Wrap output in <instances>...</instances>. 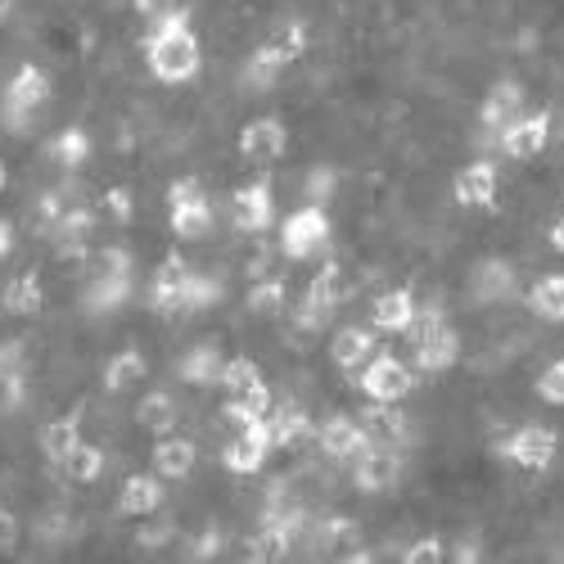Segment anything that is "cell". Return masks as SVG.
<instances>
[{"label": "cell", "instance_id": "obj_1", "mask_svg": "<svg viewBox=\"0 0 564 564\" xmlns=\"http://www.w3.org/2000/svg\"><path fill=\"white\" fill-rule=\"evenodd\" d=\"M145 68L163 86H185L204 68V41L195 32V10L176 6L172 14L154 19V32L145 36Z\"/></svg>", "mask_w": 564, "mask_h": 564}, {"label": "cell", "instance_id": "obj_2", "mask_svg": "<svg viewBox=\"0 0 564 564\" xmlns=\"http://www.w3.org/2000/svg\"><path fill=\"white\" fill-rule=\"evenodd\" d=\"M456 357H460V335L447 321V312L438 303L420 307V316L411 325V366L420 375H443V370L456 366Z\"/></svg>", "mask_w": 564, "mask_h": 564}, {"label": "cell", "instance_id": "obj_3", "mask_svg": "<svg viewBox=\"0 0 564 564\" xmlns=\"http://www.w3.org/2000/svg\"><path fill=\"white\" fill-rule=\"evenodd\" d=\"M51 90H55L51 73H45L41 64H23V68L6 82V90H0V127L19 135L45 105H51Z\"/></svg>", "mask_w": 564, "mask_h": 564}, {"label": "cell", "instance_id": "obj_4", "mask_svg": "<svg viewBox=\"0 0 564 564\" xmlns=\"http://www.w3.org/2000/svg\"><path fill=\"white\" fill-rule=\"evenodd\" d=\"M348 303V275H344V262H325L316 275H312V285L303 290L299 307H294V325L303 335H316L325 330V325L335 321V312Z\"/></svg>", "mask_w": 564, "mask_h": 564}, {"label": "cell", "instance_id": "obj_5", "mask_svg": "<svg viewBox=\"0 0 564 564\" xmlns=\"http://www.w3.org/2000/svg\"><path fill=\"white\" fill-rule=\"evenodd\" d=\"M167 226L176 240H204L213 230V204L204 195L199 176H176L167 181Z\"/></svg>", "mask_w": 564, "mask_h": 564}, {"label": "cell", "instance_id": "obj_6", "mask_svg": "<svg viewBox=\"0 0 564 564\" xmlns=\"http://www.w3.org/2000/svg\"><path fill=\"white\" fill-rule=\"evenodd\" d=\"M415 366L398 352H375L361 370H357V389L366 402H406L415 389Z\"/></svg>", "mask_w": 564, "mask_h": 564}, {"label": "cell", "instance_id": "obj_7", "mask_svg": "<svg viewBox=\"0 0 564 564\" xmlns=\"http://www.w3.org/2000/svg\"><path fill=\"white\" fill-rule=\"evenodd\" d=\"M330 213H325L321 204H303L285 217V226H280V253H285L290 262H307L316 253L330 249Z\"/></svg>", "mask_w": 564, "mask_h": 564}, {"label": "cell", "instance_id": "obj_8", "mask_svg": "<svg viewBox=\"0 0 564 564\" xmlns=\"http://www.w3.org/2000/svg\"><path fill=\"white\" fill-rule=\"evenodd\" d=\"M497 456L514 469H524V475H546L560 456V434L551 425H520L497 443Z\"/></svg>", "mask_w": 564, "mask_h": 564}, {"label": "cell", "instance_id": "obj_9", "mask_svg": "<svg viewBox=\"0 0 564 564\" xmlns=\"http://www.w3.org/2000/svg\"><path fill=\"white\" fill-rule=\"evenodd\" d=\"M551 135H555V113L551 109H524L520 118L497 131V150L514 163H533L546 154Z\"/></svg>", "mask_w": 564, "mask_h": 564}, {"label": "cell", "instance_id": "obj_10", "mask_svg": "<svg viewBox=\"0 0 564 564\" xmlns=\"http://www.w3.org/2000/svg\"><path fill=\"white\" fill-rule=\"evenodd\" d=\"M191 280H195L191 262H185L181 253H167V258L154 267V275H150L145 307H150L154 316H181V312H185V294H191Z\"/></svg>", "mask_w": 564, "mask_h": 564}, {"label": "cell", "instance_id": "obj_11", "mask_svg": "<svg viewBox=\"0 0 564 564\" xmlns=\"http://www.w3.org/2000/svg\"><path fill=\"white\" fill-rule=\"evenodd\" d=\"M271 452H275V438H271V415H267V420H258V425L230 434V443L221 447V465L235 479H253V475H262Z\"/></svg>", "mask_w": 564, "mask_h": 564}, {"label": "cell", "instance_id": "obj_12", "mask_svg": "<svg viewBox=\"0 0 564 564\" xmlns=\"http://www.w3.org/2000/svg\"><path fill=\"white\" fill-rule=\"evenodd\" d=\"M398 479H402V447L366 443V447L352 456V488H357V492H366V497L389 492Z\"/></svg>", "mask_w": 564, "mask_h": 564}, {"label": "cell", "instance_id": "obj_13", "mask_svg": "<svg viewBox=\"0 0 564 564\" xmlns=\"http://www.w3.org/2000/svg\"><path fill=\"white\" fill-rule=\"evenodd\" d=\"M465 294L475 299V303H484V307L514 303V299H520V271H514L510 262H501V258H484V262L469 267Z\"/></svg>", "mask_w": 564, "mask_h": 564}, {"label": "cell", "instance_id": "obj_14", "mask_svg": "<svg viewBox=\"0 0 564 564\" xmlns=\"http://www.w3.org/2000/svg\"><path fill=\"white\" fill-rule=\"evenodd\" d=\"M497 195H501V172H497L492 159H469V163L456 172V181H452V199H456V208H465V213L492 208Z\"/></svg>", "mask_w": 564, "mask_h": 564}, {"label": "cell", "instance_id": "obj_15", "mask_svg": "<svg viewBox=\"0 0 564 564\" xmlns=\"http://www.w3.org/2000/svg\"><path fill=\"white\" fill-rule=\"evenodd\" d=\"M285 150H290V127H285V118H275V113L253 118L240 131V159H249L258 167L280 163V159H285Z\"/></svg>", "mask_w": 564, "mask_h": 564}, {"label": "cell", "instance_id": "obj_16", "mask_svg": "<svg viewBox=\"0 0 564 564\" xmlns=\"http://www.w3.org/2000/svg\"><path fill=\"white\" fill-rule=\"evenodd\" d=\"M230 213H235V226H240L245 235H262L271 230L275 221V195H271V181L258 176L249 185H240V191L230 195Z\"/></svg>", "mask_w": 564, "mask_h": 564}, {"label": "cell", "instance_id": "obj_17", "mask_svg": "<svg viewBox=\"0 0 564 564\" xmlns=\"http://www.w3.org/2000/svg\"><path fill=\"white\" fill-rule=\"evenodd\" d=\"M370 443V434L361 430V420L357 415H325L321 425H316V447L330 456V460H352L361 447Z\"/></svg>", "mask_w": 564, "mask_h": 564}, {"label": "cell", "instance_id": "obj_18", "mask_svg": "<svg viewBox=\"0 0 564 564\" xmlns=\"http://www.w3.org/2000/svg\"><path fill=\"white\" fill-rule=\"evenodd\" d=\"M524 109H529L524 86H520V82H510V77H501V82L488 86V96H484V105H479V127L497 135L506 122H514Z\"/></svg>", "mask_w": 564, "mask_h": 564}, {"label": "cell", "instance_id": "obj_19", "mask_svg": "<svg viewBox=\"0 0 564 564\" xmlns=\"http://www.w3.org/2000/svg\"><path fill=\"white\" fill-rule=\"evenodd\" d=\"M195 465H199V447L191 438H181V434H163L154 443V452H150V469H154L159 479H167V484L191 479Z\"/></svg>", "mask_w": 564, "mask_h": 564}, {"label": "cell", "instance_id": "obj_20", "mask_svg": "<svg viewBox=\"0 0 564 564\" xmlns=\"http://www.w3.org/2000/svg\"><path fill=\"white\" fill-rule=\"evenodd\" d=\"M163 479L154 475H127L122 479V488H118V514L122 520H150V514H159L163 510Z\"/></svg>", "mask_w": 564, "mask_h": 564}, {"label": "cell", "instance_id": "obj_21", "mask_svg": "<svg viewBox=\"0 0 564 564\" xmlns=\"http://www.w3.org/2000/svg\"><path fill=\"white\" fill-rule=\"evenodd\" d=\"M415 316H420V303H415L411 290H384L370 303V325L380 335H411Z\"/></svg>", "mask_w": 564, "mask_h": 564}, {"label": "cell", "instance_id": "obj_22", "mask_svg": "<svg viewBox=\"0 0 564 564\" xmlns=\"http://www.w3.org/2000/svg\"><path fill=\"white\" fill-rule=\"evenodd\" d=\"M375 339H380V330L375 325H339V330L330 335V361L335 370H361L370 357H375Z\"/></svg>", "mask_w": 564, "mask_h": 564}, {"label": "cell", "instance_id": "obj_23", "mask_svg": "<svg viewBox=\"0 0 564 564\" xmlns=\"http://www.w3.org/2000/svg\"><path fill=\"white\" fill-rule=\"evenodd\" d=\"M82 406H73L68 415H55V420H45L41 425V434H36V447H41V456L51 460V465H59L77 443H82Z\"/></svg>", "mask_w": 564, "mask_h": 564}, {"label": "cell", "instance_id": "obj_24", "mask_svg": "<svg viewBox=\"0 0 564 564\" xmlns=\"http://www.w3.org/2000/svg\"><path fill=\"white\" fill-rule=\"evenodd\" d=\"M45 307V285H41V271H19L6 280V290H0V312L6 316H36Z\"/></svg>", "mask_w": 564, "mask_h": 564}, {"label": "cell", "instance_id": "obj_25", "mask_svg": "<svg viewBox=\"0 0 564 564\" xmlns=\"http://www.w3.org/2000/svg\"><path fill=\"white\" fill-rule=\"evenodd\" d=\"M45 154H51L55 167L77 172V167L90 163V154H96V140H90V131L82 122H73V127H64V131H55L51 140H45Z\"/></svg>", "mask_w": 564, "mask_h": 564}, {"label": "cell", "instance_id": "obj_26", "mask_svg": "<svg viewBox=\"0 0 564 564\" xmlns=\"http://www.w3.org/2000/svg\"><path fill=\"white\" fill-rule=\"evenodd\" d=\"M361 430L370 434V443H389V447H402L411 425H406V415L398 411V402H370L361 406Z\"/></svg>", "mask_w": 564, "mask_h": 564}, {"label": "cell", "instance_id": "obj_27", "mask_svg": "<svg viewBox=\"0 0 564 564\" xmlns=\"http://www.w3.org/2000/svg\"><path fill=\"white\" fill-rule=\"evenodd\" d=\"M221 366H226V357H221L213 344H195L191 352H185V357L176 361V375H181V384H191V389H208V384H217V380H221Z\"/></svg>", "mask_w": 564, "mask_h": 564}, {"label": "cell", "instance_id": "obj_28", "mask_svg": "<svg viewBox=\"0 0 564 564\" xmlns=\"http://www.w3.org/2000/svg\"><path fill=\"white\" fill-rule=\"evenodd\" d=\"M176 398L167 393V389H154V393H145L135 402V425L145 430V434H154V438H163V434H172L176 430Z\"/></svg>", "mask_w": 564, "mask_h": 564}, {"label": "cell", "instance_id": "obj_29", "mask_svg": "<svg viewBox=\"0 0 564 564\" xmlns=\"http://www.w3.org/2000/svg\"><path fill=\"white\" fill-rule=\"evenodd\" d=\"M131 285H135V275H90V285H86V312L109 316V312L127 307Z\"/></svg>", "mask_w": 564, "mask_h": 564}, {"label": "cell", "instance_id": "obj_30", "mask_svg": "<svg viewBox=\"0 0 564 564\" xmlns=\"http://www.w3.org/2000/svg\"><path fill=\"white\" fill-rule=\"evenodd\" d=\"M285 68H290V64H285V55H280L271 41H262V45H253V51L245 55L240 77H245V86H249V90H271V86H275V77L285 73Z\"/></svg>", "mask_w": 564, "mask_h": 564}, {"label": "cell", "instance_id": "obj_31", "mask_svg": "<svg viewBox=\"0 0 564 564\" xmlns=\"http://www.w3.org/2000/svg\"><path fill=\"white\" fill-rule=\"evenodd\" d=\"M150 375V366H145V352H135V348H122V352H113L109 361H105V389L109 393H127L131 384H140Z\"/></svg>", "mask_w": 564, "mask_h": 564}, {"label": "cell", "instance_id": "obj_32", "mask_svg": "<svg viewBox=\"0 0 564 564\" xmlns=\"http://www.w3.org/2000/svg\"><path fill=\"white\" fill-rule=\"evenodd\" d=\"M105 460H109V456H105V447H100V443H86V438H82V443L59 460V469H64V475H68L73 484H100Z\"/></svg>", "mask_w": 564, "mask_h": 564}, {"label": "cell", "instance_id": "obj_33", "mask_svg": "<svg viewBox=\"0 0 564 564\" xmlns=\"http://www.w3.org/2000/svg\"><path fill=\"white\" fill-rule=\"evenodd\" d=\"M312 542L325 555H348L357 546V520H348V514H330V520H321L312 529Z\"/></svg>", "mask_w": 564, "mask_h": 564}, {"label": "cell", "instance_id": "obj_34", "mask_svg": "<svg viewBox=\"0 0 564 564\" xmlns=\"http://www.w3.org/2000/svg\"><path fill=\"white\" fill-rule=\"evenodd\" d=\"M529 312L533 316H542V321H564V271H551V275H542L538 285L529 290Z\"/></svg>", "mask_w": 564, "mask_h": 564}, {"label": "cell", "instance_id": "obj_35", "mask_svg": "<svg viewBox=\"0 0 564 564\" xmlns=\"http://www.w3.org/2000/svg\"><path fill=\"white\" fill-rule=\"evenodd\" d=\"M285 299H290L285 280L262 275V280H253V285H249V294H245V307H249L253 316H280V312H285Z\"/></svg>", "mask_w": 564, "mask_h": 564}, {"label": "cell", "instance_id": "obj_36", "mask_svg": "<svg viewBox=\"0 0 564 564\" xmlns=\"http://www.w3.org/2000/svg\"><path fill=\"white\" fill-rule=\"evenodd\" d=\"M312 434V420L299 411V406H275L271 411V438H275V447H294L299 438H307Z\"/></svg>", "mask_w": 564, "mask_h": 564}, {"label": "cell", "instance_id": "obj_37", "mask_svg": "<svg viewBox=\"0 0 564 564\" xmlns=\"http://www.w3.org/2000/svg\"><path fill=\"white\" fill-rule=\"evenodd\" d=\"M335 195H339V167L335 163H312L307 176H303V199L325 208Z\"/></svg>", "mask_w": 564, "mask_h": 564}, {"label": "cell", "instance_id": "obj_38", "mask_svg": "<svg viewBox=\"0 0 564 564\" xmlns=\"http://www.w3.org/2000/svg\"><path fill=\"white\" fill-rule=\"evenodd\" d=\"M221 389H226V398H235V393H249L253 384H262V366L253 361V357H226V366H221V380H217Z\"/></svg>", "mask_w": 564, "mask_h": 564}, {"label": "cell", "instance_id": "obj_39", "mask_svg": "<svg viewBox=\"0 0 564 564\" xmlns=\"http://www.w3.org/2000/svg\"><path fill=\"white\" fill-rule=\"evenodd\" d=\"M90 230H96V213L90 208H64V217L55 221V245H90Z\"/></svg>", "mask_w": 564, "mask_h": 564}, {"label": "cell", "instance_id": "obj_40", "mask_svg": "<svg viewBox=\"0 0 564 564\" xmlns=\"http://www.w3.org/2000/svg\"><path fill=\"white\" fill-rule=\"evenodd\" d=\"M86 275H135V258L122 245H105V249L90 253V271Z\"/></svg>", "mask_w": 564, "mask_h": 564}, {"label": "cell", "instance_id": "obj_41", "mask_svg": "<svg viewBox=\"0 0 564 564\" xmlns=\"http://www.w3.org/2000/svg\"><path fill=\"white\" fill-rule=\"evenodd\" d=\"M533 393H538L546 406H564V357H555L551 366H542Z\"/></svg>", "mask_w": 564, "mask_h": 564}, {"label": "cell", "instance_id": "obj_42", "mask_svg": "<svg viewBox=\"0 0 564 564\" xmlns=\"http://www.w3.org/2000/svg\"><path fill=\"white\" fill-rule=\"evenodd\" d=\"M447 560V542L438 533H425V538H415L406 551H402V564H443Z\"/></svg>", "mask_w": 564, "mask_h": 564}, {"label": "cell", "instance_id": "obj_43", "mask_svg": "<svg viewBox=\"0 0 564 564\" xmlns=\"http://www.w3.org/2000/svg\"><path fill=\"white\" fill-rule=\"evenodd\" d=\"M217 299H221V280H217V275H199V271H195L191 294H185V312H204V307H213Z\"/></svg>", "mask_w": 564, "mask_h": 564}, {"label": "cell", "instance_id": "obj_44", "mask_svg": "<svg viewBox=\"0 0 564 564\" xmlns=\"http://www.w3.org/2000/svg\"><path fill=\"white\" fill-rule=\"evenodd\" d=\"M55 271L59 275H86L90 271V245H55Z\"/></svg>", "mask_w": 564, "mask_h": 564}, {"label": "cell", "instance_id": "obj_45", "mask_svg": "<svg viewBox=\"0 0 564 564\" xmlns=\"http://www.w3.org/2000/svg\"><path fill=\"white\" fill-rule=\"evenodd\" d=\"M105 213H109L118 226H131V217H135V199H131L127 185H113V191H105Z\"/></svg>", "mask_w": 564, "mask_h": 564}, {"label": "cell", "instance_id": "obj_46", "mask_svg": "<svg viewBox=\"0 0 564 564\" xmlns=\"http://www.w3.org/2000/svg\"><path fill=\"white\" fill-rule=\"evenodd\" d=\"M23 357H28V344L23 339H0V380L23 370Z\"/></svg>", "mask_w": 564, "mask_h": 564}, {"label": "cell", "instance_id": "obj_47", "mask_svg": "<svg viewBox=\"0 0 564 564\" xmlns=\"http://www.w3.org/2000/svg\"><path fill=\"white\" fill-rule=\"evenodd\" d=\"M191 560H217L221 555V529L217 524H204V533L191 542V551H185Z\"/></svg>", "mask_w": 564, "mask_h": 564}, {"label": "cell", "instance_id": "obj_48", "mask_svg": "<svg viewBox=\"0 0 564 564\" xmlns=\"http://www.w3.org/2000/svg\"><path fill=\"white\" fill-rule=\"evenodd\" d=\"M447 560H452V564H479L484 551H479L475 538H460V542H447Z\"/></svg>", "mask_w": 564, "mask_h": 564}, {"label": "cell", "instance_id": "obj_49", "mask_svg": "<svg viewBox=\"0 0 564 564\" xmlns=\"http://www.w3.org/2000/svg\"><path fill=\"white\" fill-rule=\"evenodd\" d=\"M181 6V0H131V10L140 14V19H163V14H172Z\"/></svg>", "mask_w": 564, "mask_h": 564}, {"label": "cell", "instance_id": "obj_50", "mask_svg": "<svg viewBox=\"0 0 564 564\" xmlns=\"http://www.w3.org/2000/svg\"><path fill=\"white\" fill-rule=\"evenodd\" d=\"M14 542H19V520L10 510H0V551H10Z\"/></svg>", "mask_w": 564, "mask_h": 564}, {"label": "cell", "instance_id": "obj_51", "mask_svg": "<svg viewBox=\"0 0 564 564\" xmlns=\"http://www.w3.org/2000/svg\"><path fill=\"white\" fill-rule=\"evenodd\" d=\"M167 538H172V524H154V529L140 533V546H163Z\"/></svg>", "mask_w": 564, "mask_h": 564}, {"label": "cell", "instance_id": "obj_52", "mask_svg": "<svg viewBox=\"0 0 564 564\" xmlns=\"http://www.w3.org/2000/svg\"><path fill=\"white\" fill-rule=\"evenodd\" d=\"M10 249H14V221H10V217H0V262L10 258Z\"/></svg>", "mask_w": 564, "mask_h": 564}, {"label": "cell", "instance_id": "obj_53", "mask_svg": "<svg viewBox=\"0 0 564 564\" xmlns=\"http://www.w3.org/2000/svg\"><path fill=\"white\" fill-rule=\"evenodd\" d=\"M546 240H551V249H555V253H564V213L546 226Z\"/></svg>", "mask_w": 564, "mask_h": 564}, {"label": "cell", "instance_id": "obj_54", "mask_svg": "<svg viewBox=\"0 0 564 564\" xmlns=\"http://www.w3.org/2000/svg\"><path fill=\"white\" fill-rule=\"evenodd\" d=\"M6 185H10V167H6V159H0V195H6Z\"/></svg>", "mask_w": 564, "mask_h": 564}, {"label": "cell", "instance_id": "obj_55", "mask_svg": "<svg viewBox=\"0 0 564 564\" xmlns=\"http://www.w3.org/2000/svg\"><path fill=\"white\" fill-rule=\"evenodd\" d=\"M10 10H14V0H0V23L10 19Z\"/></svg>", "mask_w": 564, "mask_h": 564}]
</instances>
